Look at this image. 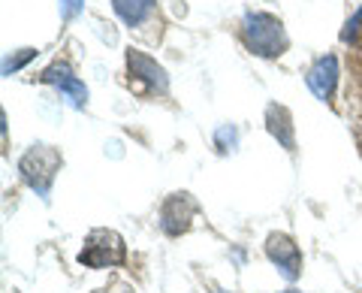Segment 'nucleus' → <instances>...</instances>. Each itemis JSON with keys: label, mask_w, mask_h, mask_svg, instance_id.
<instances>
[{"label": "nucleus", "mask_w": 362, "mask_h": 293, "mask_svg": "<svg viewBox=\"0 0 362 293\" xmlns=\"http://www.w3.org/2000/svg\"><path fill=\"white\" fill-rule=\"evenodd\" d=\"M284 293H299V290H284Z\"/></svg>", "instance_id": "14"}, {"label": "nucleus", "mask_w": 362, "mask_h": 293, "mask_svg": "<svg viewBox=\"0 0 362 293\" xmlns=\"http://www.w3.org/2000/svg\"><path fill=\"white\" fill-rule=\"evenodd\" d=\"M61 166V154L49 149V145H33V149L21 157L18 170H21V178L37 190V194H49V188L54 182V173H58Z\"/></svg>", "instance_id": "3"}, {"label": "nucleus", "mask_w": 362, "mask_h": 293, "mask_svg": "<svg viewBox=\"0 0 362 293\" xmlns=\"http://www.w3.org/2000/svg\"><path fill=\"white\" fill-rule=\"evenodd\" d=\"M214 142H218L221 151H233L235 145H239V130H235L233 124H221V127L214 130Z\"/></svg>", "instance_id": "11"}, {"label": "nucleus", "mask_w": 362, "mask_h": 293, "mask_svg": "<svg viewBox=\"0 0 362 293\" xmlns=\"http://www.w3.org/2000/svg\"><path fill=\"white\" fill-rule=\"evenodd\" d=\"M30 58H37V49H21L18 54H13V58H6L4 61V73L9 76V73H16V70H21Z\"/></svg>", "instance_id": "12"}, {"label": "nucleus", "mask_w": 362, "mask_h": 293, "mask_svg": "<svg viewBox=\"0 0 362 293\" xmlns=\"http://www.w3.org/2000/svg\"><path fill=\"white\" fill-rule=\"evenodd\" d=\"M40 82L54 85L61 94H66V100H70L76 109H85V103H88V88H85L82 79H76V73L70 70V64H64V61L52 64L49 70L40 73Z\"/></svg>", "instance_id": "6"}, {"label": "nucleus", "mask_w": 362, "mask_h": 293, "mask_svg": "<svg viewBox=\"0 0 362 293\" xmlns=\"http://www.w3.org/2000/svg\"><path fill=\"white\" fill-rule=\"evenodd\" d=\"M127 70H130V85L136 91H157V94L169 91L166 70L154 58H148V54L130 49L127 52Z\"/></svg>", "instance_id": "4"}, {"label": "nucleus", "mask_w": 362, "mask_h": 293, "mask_svg": "<svg viewBox=\"0 0 362 293\" xmlns=\"http://www.w3.org/2000/svg\"><path fill=\"white\" fill-rule=\"evenodd\" d=\"M266 124H269V133L275 137L281 145H284L287 151H293V145H296V139H293V124H290V112L284 106H275L272 103L266 109Z\"/></svg>", "instance_id": "10"}, {"label": "nucleus", "mask_w": 362, "mask_h": 293, "mask_svg": "<svg viewBox=\"0 0 362 293\" xmlns=\"http://www.w3.org/2000/svg\"><path fill=\"white\" fill-rule=\"evenodd\" d=\"M194 212H197V202L190 200V194H173L160 209L163 233L166 236H181L190 227V221H194Z\"/></svg>", "instance_id": "7"}, {"label": "nucleus", "mask_w": 362, "mask_h": 293, "mask_svg": "<svg viewBox=\"0 0 362 293\" xmlns=\"http://www.w3.org/2000/svg\"><path fill=\"white\" fill-rule=\"evenodd\" d=\"M242 42L251 54L259 58H278L287 52V30L281 25V18L272 13H247L242 18Z\"/></svg>", "instance_id": "1"}, {"label": "nucleus", "mask_w": 362, "mask_h": 293, "mask_svg": "<svg viewBox=\"0 0 362 293\" xmlns=\"http://www.w3.org/2000/svg\"><path fill=\"white\" fill-rule=\"evenodd\" d=\"M305 82H308L311 94L317 100H332L335 85H338V58L335 54H323V58H317L311 64L308 76H305Z\"/></svg>", "instance_id": "8"}, {"label": "nucleus", "mask_w": 362, "mask_h": 293, "mask_svg": "<svg viewBox=\"0 0 362 293\" xmlns=\"http://www.w3.org/2000/svg\"><path fill=\"white\" fill-rule=\"evenodd\" d=\"M266 257L272 266H278V272L284 275L287 281H296L302 272V254L296 242L290 239L287 233H272L266 239Z\"/></svg>", "instance_id": "5"}, {"label": "nucleus", "mask_w": 362, "mask_h": 293, "mask_svg": "<svg viewBox=\"0 0 362 293\" xmlns=\"http://www.w3.org/2000/svg\"><path fill=\"white\" fill-rule=\"evenodd\" d=\"M124 257H127V248L124 239L112 230H94L88 233L85 248L78 254V263L88 269H109V266H121Z\"/></svg>", "instance_id": "2"}, {"label": "nucleus", "mask_w": 362, "mask_h": 293, "mask_svg": "<svg viewBox=\"0 0 362 293\" xmlns=\"http://www.w3.org/2000/svg\"><path fill=\"white\" fill-rule=\"evenodd\" d=\"M82 4H85V0H61V16L70 21L73 16L82 13Z\"/></svg>", "instance_id": "13"}, {"label": "nucleus", "mask_w": 362, "mask_h": 293, "mask_svg": "<svg viewBox=\"0 0 362 293\" xmlns=\"http://www.w3.org/2000/svg\"><path fill=\"white\" fill-rule=\"evenodd\" d=\"M112 9L127 28H139L154 13V0H112Z\"/></svg>", "instance_id": "9"}]
</instances>
